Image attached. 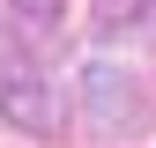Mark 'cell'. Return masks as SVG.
I'll return each mask as SVG.
<instances>
[{
    "label": "cell",
    "mask_w": 156,
    "mask_h": 148,
    "mask_svg": "<svg viewBox=\"0 0 156 148\" xmlns=\"http://www.w3.org/2000/svg\"><path fill=\"white\" fill-rule=\"evenodd\" d=\"M8 15H15V30H23V52H45V45H60V37H67L60 0H8Z\"/></svg>",
    "instance_id": "cell-4"
},
{
    "label": "cell",
    "mask_w": 156,
    "mask_h": 148,
    "mask_svg": "<svg viewBox=\"0 0 156 148\" xmlns=\"http://www.w3.org/2000/svg\"><path fill=\"white\" fill-rule=\"evenodd\" d=\"M0 119L23 126V133H60L67 126V104H60V82L45 74L37 52H0Z\"/></svg>",
    "instance_id": "cell-2"
},
{
    "label": "cell",
    "mask_w": 156,
    "mask_h": 148,
    "mask_svg": "<svg viewBox=\"0 0 156 148\" xmlns=\"http://www.w3.org/2000/svg\"><path fill=\"white\" fill-rule=\"evenodd\" d=\"M82 119L97 141H141L156 104H149V82L119 59H89L82 67Z\"/></svg>",
    "instance_id": "cell-1"
},
{
    "label": "cell",
    "mask_w": 156,
    "mask_h": 148,
    "mask_svg": "<svg viewBox=\"0 0 156 148\" xmlns=\"http://www.w3.org/2000/svg\"><path fill=\"white\" fill-rule=\"evenodd\" d=\"M104 45H156V0H97Z\"/></svg>",
    "instance_id": "cell-3"
}]
</instances>
